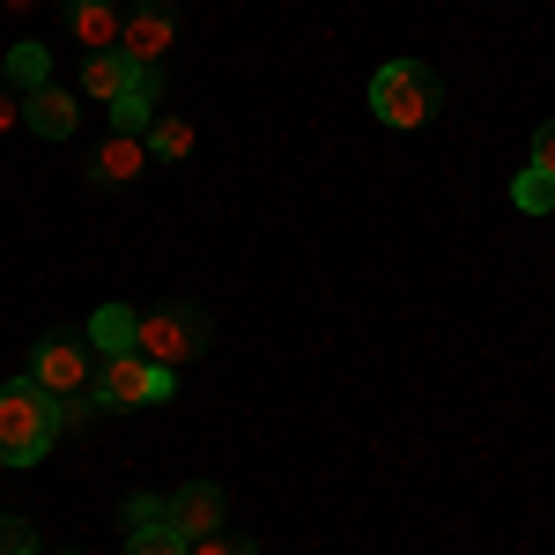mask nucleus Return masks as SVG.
<instances>
[{
	"instance_id": "f257e3e1",
	"label": "nucleus",
	"mask_w": 555,
	"mask_h": 555,
	"mask_svg": "<svg viewBox=\"0 0 555 555\" xmlns=\"http://www.w3.org/2000/svg\"><path fill=\"white\" fill-rule=\"evenodd\" d=\"M60 437V392H44L30 371L0 385V467H38Z\"/></svg>"
},
{
	"instance_id": "f03ea898",
	"label": "nucleus",
	"mask_w": 555,
	"mask_h": 555,
	"mask_svg": "<svg viewBox=\"0 0 555 555\" xmlns=\"http://www.w3.org/2000/svg\"><path fill=\"white\" fill-rule=\"evenodd\" d=\"M437 104H444V82H437V67L423 60H385L378 75H371V112H378V127H429L437 119Z\"/></svg>"
},
{
	"instance_id": "7ed1b4c3",
	"label": "nucleus",
	"mask_w": 555,
	"mask_h": 555,
	"mask_svg": "<svg viewBox=\"0 0 555 555\" xmlns=\"http://www.w3.org/2000/svg\"><path fill=\"white\" fill-rule=\"evenodd\" d=\"M96 348H89V334H75V326H52L38 348H30V378L44 385V392H96Z\"/></svg>"
},
{
	"instance_id": "20e7f679",
	"label": "nucleus",
	"mask_w": 555,
	"mask_h": 555,
	"mask_svg": "<svg viewBox=\"0 0 555 555\" xmlns=\"http://www.w3.org/2000/svg\"><path fill=\"white\" fill-rule=\"evenodd\" d=\"M208 311L201 304H164V311H149L141 319V356L149 363H164V371H178V363H193L201 348H208Z\"/></svg>"
},
{
	"instance_id": "39448f33",
	"label": "nucleus",
	"mask_w": 555,
	"mask_h": 555,
	"mask_svg": "<svg viewBox=\"0 0 555 555\" xmlns=\"http://www.w3.org/2000/svg\"><path fill=\"white\" fill-rule=\"evenodd\" d=\"M96 400L119 408V415H127V408H156V400H171V371L149 363L141 348H133V356H104V363H96Z\"/></svg>"
},
{
	"instance_id": "423d86ee",
	"label": "nucleus",
	"mask_w": 555,
	"mask_h": 555,
	"mask_svg": "<svg viewBox=\"0 0 555 555\" xmlns=\"http://www.w3.org/2000/svg\"><path fill=\"white\" fill-rule=\"evenodd\" d=\"M171 38H178V8L171 0H141L127 15V30H119V52H127L133 67H164Z\"/></svg>"
},
{
	"instance_id": "0eeeda50",
	"label": "nucleus",
	"mask_w": 555,
	"mask_h": 555,
	"mask_svg": "<svg viewBox=\"0 0 555 555\" xmlns=\"http://www.w3.org/2000/svg\"><path fill=\"white\" fill-rule=\"evenodd\" d=\"M23 127L38 133V141H67V133L82 127V96H67V89H30L23 96Z\"/></svg>"
},
{
	"instance_id": "6e6552de",
	"label": "nucleus",
	"mask_w": 555,
	"mask_h": 555,
	"mask_svg": "<svg viewBox=\"0 0 555 555\" xmlns=\"http://www.w3.org/2000/svg\"><path fill=\"white\" fill-rule=\"evenodd\" d=\"M156 96H164V67H133L119 104H112V133H149L156 127Z\"/></svg>"
},
{
	"instance_id": "1a4fd4ad",
	"label": "nucleus",
	"mask_w": 555,
	"mask_h": 555,
	"mask_svg": "<svg viewBox=\"0 0 555 555\" xmlns=\"http://www.w3.org/2000/svg\"><path fill=\"white\" fill-rule=\"evenodd\" d=\"M222 512H230V504H222V489H215V481H185V489L171 496V526L185 533V541L222 533Z\"/></svg>"
},
{
	"instance_id": "9d476101",
	"label": "nucleus",
	"mask_w": 555,
	"mask_h": 555,
	"mask_svg": "<svg viewBox=\"0 0 555 555\" xmlns=\"http://www.w3.org/2000/svg\"><path fill=\"white\" fill-rule=\"evenodd\" d=\"M141 164H149V141H141V133H112V141L89 156V178H96V185H127V178H141Z\"/></svg>"
},
{
	"instance_id": "9b49d317",
	"label": "nucleus",
	"mask_w": 555,
	"mask_h": 555,
	"mask_svg": "<svg viewBox=\"0 0 555 555\" xmlns=\"http://www.w3.org/2000/svg\"><path fill=\"white\" fill-rule=\"evenodd\" d=\"M67 30H75L89 52H112L127 23H119V8H112V0H67Z\"/></svg>"
},
{
	"instance_id": "f8f14e48",
	"label": "nucleus",
	"mask_w": 555,
	"mask_h": 555,
	"mask_svg": "<svg viewBox=\"0 0 555 555\" xmlns=\"http://www.w3.org/2000/svg\"><path fill=\"white\" fill-rule=\"evenodd\" d=\"M89 348H96V356H133V348H141V319H133L127 304H104V311L89 319Z\"/></svg>"
},
{
	"instance_id": "ddd939ff",
	"label": "nucleus",
	"mask_w": 555,
	"mask_h": 555,
	"mask_svg": "<svg viewBox=\"0 0 555 555\" xmlns=\"http://www.w3.org/2000/svg\"><path fill=\"white\" fill-rule=\"evenodd\" d=\"M127 75H133V60L119 52V44H112V52H89V60H82V89L96 96V104H119Z\"/></svg>"
},
{
	"instance_id": "4468645a",
	"label": "nucleus",
	"mask_w": 555,
	"mask_h": 555,
	"mask_svg": "<svg viewBox=\"0 0 555 555\" xmlns=\"http://www.w3.org/2000/svg\"><path fill=\"white\" fill-rule=\"evenodd\" d=\"M0 82L15 89V96L44 89V82H52V60H44V44H15V52H8V75H0Z\"/></svg>"
},
{
	"instance_id": "2eb2a0df",
	"label": "nucleus",
	"mask_w": 555,
	"mask_h": 555,
	"mask_svg": "<svg viewBox=\"0 0 555 555\" xmlns=\"http://www.w3.org/2000/svg\"><path fill=\"white\" fill-rule=\"evenodd\" d=\"M512 208H518V215H555V178L526 164V171L512 178Z\"/></svg>"
},
{
	"instance_id": "dca6fc26",
	"label": "nucleus",
	"mask_w": 555,
	"mask_h": 555,
	"mask_svg": "<svg viewBox=\"0 0 555 555\" xmlns=\"http://www.w3.org/2000/svg\"><path fill=\"white\" fill-rule=\"evenodd\" d=\"M193 541L178 533V526H141V533H127V555H185Z\"/></svg>"
},
{
	"instance_id": "f3484780",
	"label": "nucleus",
	"mask_w": 555,
	"mask_h": 555,
	"mask_svg": "<svg viewBox=\"0 0 555 555\" xmlns=\"http://www.w3.org/2000/svg\"><path fill=\"white\" fill-rule=\"evenodd\" d=\"M141 141H149V156H185V149H193V127H185V119H156Z\"/></svg>"
},
{
	"instance_id": "a211bd4d",
	"label": "nucleus",
	"mask_w": 555,
	"mask_h": 555,
	"mask_svg": "<svg viewBox=\"0 0 555 555\" xmlns=\"http://www.w3.org/2000/svg\"><path fill=\"white\" fill-rule=\"evenodd\" d=\"M141 526H171V504L164 496H127V533H141Z\"/></svg>"
},
{
	"instance_id": "6ab92c4d",
	"label": "nucleus",
	"mask_w": 555,
	"mask_h": 555,
	"mask_svg": "<svg viewBox=\"0 0 555 555\" xmlns=\"http://www.w3.org/2000/svg\"><path fill=\"white\" fill-rule=\"evenodd\" d=\"M96 415H104L96 392H67V400H60V429H82V423H96Z\"/></svg>"
},
{
	"instance_id": "aec40b11",
	"label": "nucleus",
	"mask_w": 555,
	"mask_h": 555,
	"mask_svg": "<svg viewBox=\"0 0 555 555\" xmlns=\"http://www.w3.org/2000/svg\"><path fill=\"white\" fill-rule=\"evenodd\" d=\"M0 555H38V533H30L15 512H0Z\"/></svg>"
},
{
	"instance_id": "412c9836",
	"label": "nucleus",
	"mask_w": 555,
	"mask_h": 555,
	"mask_svg": "<svg viewBox=\"0 0 555 555\" xmlns=\"http://www.w3.org/2000/svg\"><path fill=\"white\" fill-rule=\"evenodd\" d=\"M185 555H259V541H230V533H208V541H193Z\"/></svg>"
},
{
	"instance_id": "4be33fe9",
	"label": "nucleus",
	"mask_w": 555,
	"mask_h": 555,
	"mask_svg": "<svg viewBox=\"0 0 555 555\" xmlns=\"http://www.w3.org/2000/svg\"><path fill=\"white\" fill-rule=\"evenodd\" d=\"M533 171H548V178H555V119L533 133Z\"/></svg>"
},
{
	"instance_id": "5701e85b",
	"label": "nucleus",
	"mask_w": 555,
	"mask_h": 555,
	"mask_svg": "<svg viewBox=\"0 0 555 555\" xmlns=\"http://www.w3.org/2000/svg\"><path fill=\"white\" fill-rule=\"evenodd\" d=\"M8 127H23V96L0 82V133H8Z\"/></svg>"
},
{
	"instance_id": "b1692460",
	"label": "nucleus",
	"mask_w": 555,
	"mask_h": 555,
	"mask_svg": "<svg viewBox=\"0 0 555 555\" xmlns=\"http://www.w3.org/2000/svg\"><path fill=\"white\" fill-rule=\"evenodd\" d=\"M8 8H30V0H8Z\"/></svg>"
},
{
	"instance_id": "393cba45",
	"label": "nucleus",
	"mask_w": 555,
	"mask_h": 555,
	"mask_svg": "<svg viewBox=\"0 0 555 555\" xmlns=\"http://www.w3.org/2000/svg\"><path fill=\"white\" fill-rule=\"evenodd\" d=\"M112 8H119V0H112Z\"/></svg>"
}]
</instances>
